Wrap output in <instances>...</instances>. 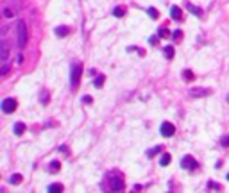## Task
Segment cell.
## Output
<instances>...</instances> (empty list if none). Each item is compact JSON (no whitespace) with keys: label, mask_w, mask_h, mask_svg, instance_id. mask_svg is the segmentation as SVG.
Listing matches in <instances>:
<instances>
[{"label":"cell","mask_w":229,"mask_h":193,"mask_svg":"<svg viewBox=\"0 0 229 193\" xmlns=\"http://www.w3.org/2000/svg\"><path fill=\"white\" fill-rule=\"evenodd\" d=\"M95 88H102V84H104V75H99V77L95 79Z\"/></svg>","instance_id":"e0dca14e"},{"label":"cell","mask_w":229,"mask_h":193,"mask_svg":"<svg viewBox=\"0 0 229 193\" xmlns=\"http://www.w3.org/2000/svg\"><path fill=\"white\" fill-rule=\"evenodd\" d=\"M170 154H163V156H161V159H159V164H161V166H166V164L170 163Z\"/></svg>","instance_id":"5bb4252c"},{"label":"cell","mask_w":229,"mask_h":193,"mask_svg":"<svg viewBox=\"0 0 229 193\" xmlns=\"http://www.w3.org/2000/svg\"><path fill=\"white\" fill-rule=\"evenodd\" d=\"M113 14L116 16V18H122V16L125 14V7H122V6L115 7V9H113Z\"/></svg>","instance_id":"7c38bea8"},{"label":"cell","mask_w":229,"mask_h":193,"mask_svg":"<svg viewBox=\"0 0 229 193\" xmlns=\"http://www.w3.org/2000/svg\"><path fill=\"white\" fill-rule=\"evenodd\" d=\"M183 77H185V79H190V80H192V79H193V73H192V71H183Z\"/></svg>","instance_id":"7402d4cb"},{"label":"cell","mask_w":229,"mask_h":193,"mask_svg":"<svg viewBox=\"0 0 229 193\" xmlns=\"http://www.w3.org/2000/svg\"><path fill=\"white\" fill-rule=\"evenodd\" d=\"M156 152H159V147H157V149H152V150H150V152H149V157H152L154 154H156Z\"/></svg>","instance_id":"484cf974"},{"label":"cell","mask_w":229,"mask_h":193,"mask_svg":"<svg viewBox=\"0 0 229 193\" xmlns=\"http://www.w3.org/2000/svg\"><path fill=\"white\" fill-rule=\"evenodd\" d=\"M41 102H45V104L49 102V97H47V91H45V93H41Z\"/></svg>","instance_id":"d4e9b609"},{"label":"cell","mask_w":229,"mask_h":193,"mask_svg":"<svg viewBox=\"0 0 229 193\" xmlns=\"http://www.w3.org/2000/svg\"><path fill=\"white\" fill-rule=\"evenodd\" d=\"M23 132H25V123H21V122L14 123V134H16V136H21Z\"/></svg>","instance_id":"9c48e42d"},{"label":"cell","mask_w":229,"mask_h":193,"mask_svg":"<svg viewBox=\"0 0 229 193\" xmlns=\"http://www.w3.org/2000/svg\"><path fill=\"white\" fill-rule=\"evenodd\" d=\"M186 9H190V13H193V14H195V16H200V14H202V11H200L199 7L192 6L190 2H186Z\"/></svg>","instance_id":"30bf717a"},{"label":"cell","mask_w":229,"mask_h":193,"mask_svg":"<svg viewBox=\"0 0 229 193\" xmlns=\"http://www.w3.org/2000/svg\"><path fill=\"white\" fill-rule=\"evenodd\" d=\"M81 75H82V64H73L72 66V73H70V84L72 88H77L81 82Z\"/></svg>","instance_id":"6da1fadb"},{"label":"cell","mask_w":229,"mask_h":193,"mask_svg":"<svg viewBox=\"0 0 229 193\" xmlns=\"http://www.w3.org/2000/svg\"><path fill=\"white\" fill-rule=\"evenodd\" d=\"M159 36H161V38H170V32H168L166 29H161V30H159Z\"/></svg>","instance_id":"44dd1931"},{"label":"cell","mask_w":229,"mask_h":193,"mask_svg":"<svg viewBox=\"0 0 229 193\" xmlns=\"http://www.w3.org/2000/svg\"><path fill=\"white\" fill-rule=\"evenodd\" d=\"M21 179H23V177H21L20 173H14V175H11L9 182H11V184H20V182H21Z\"/></svg>","instance_id":"4fadbf2b"},{"label":"cell","mask_w":229,"mask_h":193,"mask_svg":"<svg viewBox=\"0 0 229 193\" xmlns=\"http://www.w3.org/2000/svg\"><path fill=\"white\" fill-rule=\"evenodd\" d=\"M7 70H9V64H4V70H2V75H6Z\"/></svg>","instance_id":"f1b7e54d"},{"label":"cell","mask_w":229,"mask_h":193,"mask_svg":"<svg viewBox=\"0 0 229 193\" xmlns=\"http://www.w3.org/2000/svg\"><path fill=\"white\" fill-rule=\"evenodd\" d=\"M208 188H215V190H218L220 186H218V184H213V182H209V184H208Z\"/></svg>","instance_id":"f546056e"},{"label":"cell","mask_w":229,"mask_h":193,"mask_svg":"<svg viewBox=\"0 0 229 193\" xmlns=\"http://www.w3.org/2000/svg\"><path fill=\"white\" fill-rule=\"evenodd\" d=\"M147 11H149V14H150V18H154V20H156L157 16H159V13H157L156 9H154V7H149V9H147Z\"/></svg>","instance_id":"d6986e66"},{"label":"cell","mask_w":229,"mask_h":193,"mask_svg":"<svg viewBox=\"0 0 229 193\" xmlns=\"http://www.w3.org/2000/svg\"><path fill=\"white\" fill-rule=\"evenodd\" d=\"M56 36L57 38H66V36L70 34V27H66V25H61V27H56Z\"/></svg>","instance_id":"8992f818"},{"label":"cell","mask_w":229,"mask_h":193,"mask_svg":"<svg viewBox=\"0 0 229 193\" xmlns=\"http://www.w3.org/2000/svg\"><path fill=\"white\" fill-rule=\"evenodd\" d=\"M7 56H9V47H7V43H6V41H2V54H0L2 61H6Z\"/></svg>","instance_id":"8fae6325"},{"label":"cell","mask_w":229,"mask_h":193,"mask_svg":"<svg viewBox=\"0 0 229 193\" xmlns=\"http://www.w3.org/2000/svg\"><path fill=\"white\" fill-rule=\"evenodd\" d=\"M4 16H7V18H13L14 13L11 11V9H6V11H4Z\"/></svg>","instance_id":"603a6c76"},{"label":"cell","mask_w":229,"mask_h":193,"mask_svg":"<svg viewBox=\"0 0 229 193\" xmlns=\"http://www.w3.org/2000/svg\"><path fill=\"white\" fill-rule=\"evenodd\" d=\"M181 36H183V32H181V30H175V32H174V38H177V39L181 38Z\"/></svg>","instance_id":"83f0119b"},{"label":"cell","mask_w":229,"mask_h":193,"mask_svg":"<svg viewBox=\"0 0 229 193\" xmlns=\"http://www.w3.org/2000/svg\"><path fill=\"white\" fill-rule=\"evenodd\" d=\"M227 102H229V97H227Z\"/></svg>","instance_id":"1f68e13d"},{"label":"cell","mask_w":229,"mask_h":193,"mask_svg":"<svg viewBox=\"0 0 229 193\" xmlns=\"http://www.w3.org/2000/svg\"><path fill=\"white\" fill-rule=\"evenodd\" d=\"M109 182H111V190H115V191H122V190L125 188V184L122 182L120 179H111Z\"/></svg>","instance_id":"52a82bcc"},{"label":"cell","mask_w":229,"mask_h":193,"mask_svg":"<svg viewBox=\"0 0 229 193\" xmlns=\"http://www.w3.org/2000/svg\"><path fill=\"white\" fill-rule=\"evenodd\" d=\"M16 106H18V104H16V100L14 99H4L2 100V111H4L6 114L13 113L14 109H16Z\"/></svg>","instance_id":"3957f363"},{"label":"cell","mask_w":229,"mask_h":193,"mask_svg":"<svg viewBox=\"0 0 229 193\" xmlns=\"http://www.w3.org/2000/svg\"><path fill=\"white\" fill-rule=\"evenodd\" d=\"M222 147H229V138H222Z\"/></svg>","instance_id":"cb8c5ba5"},{"label":"cell","mask_w":229,"mask_h":193,"mask_svg":"<svg viewBox=\"0 0 229 193\" xmlns=\"http://www.w3.org/2000/svg\"><path fill=\"white\" fill-rule=\"evenodd\" d=\"M50 166H52V168H50L52 172H59V168H61V163H59V161H54V163L50 164Z\"/></svg>","instance_id":"ffe728a7"},{"label":"cell","mask_w":229,"mask_h":193,"mask_svg":"<svg viewBox=\"0 0 229 193\" xmlns=\"http://www.w3.org/2000/svg\"><path fill=\"white\" fill-rule=\"evenodd\" d=\"M49 191L50 193H59V191H63V186H61V184H50L49 186Z\"/></svg>","instance_id":"2e32d148"},{"label":"cell","mask_w":229,"mask_h":193,"mask_svg":"<svg viewBox=\"0 0 229 193\" xmlns=\"http://www.w3.org/2000/svg\"><path fill=\"white\" fill-rule=\"evenodd\" d=\"M174 52H175L174 47H165V57H166V59H172V57H174Z\"/></svg>","instance_id":"9a60e30c"},{"label":"cell","mask_w":229,"mask_h":193,"mask_svg":"<svg viewBox=\"0 0 229 193\" xmlns=\"http://www.w3.org/2000/svg\"><path fill=\"white\" fill-rule=\"evenodd\" d=\"M227 181H229V173H227Z\"/></svg>","instance_id":"4dcf8cb0"},{"label":"cell","mask_w":229,"mask_h":193,"mask_svg":"<svg viewBox=\"0 0 229 193\" xmlns=\"http://www.w3.org/2000/svg\"><path fill=\"white\" fill-rule=\"evenodd\" d=\"M181 166H183L185 170H186V168H188V170H195V168L199 166V163H197V161H195L192 156H186V157H183V161H181Z\"/></svg>","instance_id":"5b68a950"},{"label":"cell","mask_w":229,"mask_h":193,"mask_svg":"<svg viewBox=\"0 0 229 193\" xmlns=\"http://www.w3.org/2000/svg\"><path fill=\"white\" fill-rule=\"evenodd\" d=\"M16 30H18V47L20 48H23L25 45H27V25H25V21H20L18 23V27H16Z\"/></svg>","instance_id":"7a4b0ae2"},{"label":"cell","mask_w":229,"mask_h":193,"mask_svg":"<svg viewBox=\"0 0 229 193\" xmlns=\"http://www.w3.org/2000/svg\"><path fill=\"white\" fill-rule=\"evenodd\" d=\"M82 102H84V104H91V97H84Z\"/></svg>","instance_id":"4316f807"},{"label":"cell","mask_w":229,"mask_h":193,"mask_svg":"<svg viewBox=\"0 0 229 193\" xmlns=\"http://www.w3.org/2000/svg\"><path fill=\"white\" fill-rule=\"evenodd\" d=\"M202 93H208V90H199V88H197V90H192L193 97H202Z\"/></svg>","instance_id":"ac0fdd59"},{"label":"cell","mask_w":229,"mask_h":193,"mask_svg":"<svg viewBox=\"0 0 229 193\" xmlns=\"http://www.w3.org/2000/svg\"><path fill=\"white\" fill-rule=\"evenodd\" d=\"M170 16L174 18V20H181V18H183V11H181V7L172 6L170 7Z\"/></svg>","instance_id":"ba28073f"},{"label":"cell","mask_w":229,"mask_h":193,"mask_svg":"<svg viewBox=\"0 0 229 193\" xmlns=\"http://www.w3.org/2000/svg\"><path fill=\"white\" fill-rule=\"evenodd\" d=\"M159 131H161V136H165V138H172V136H174V132H175V127L172 125L170 122H163Z\"/></svg>","instance_id":"277c9868"}]
</instances>
